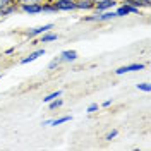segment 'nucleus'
<instances>
[{"label":"nucleus","instance_id":"7","mask_svg":"<svg viewBox=\"0 0 151 151\" xmlns=\"http://www.w3.org/2000/svg\"><path fill=\"white\" fill-rule=\"evenodd\" d=\"M76 2V10H93L94 2L93 0H74Z\"/></svg>","mask_w":151,"mask_h":151},{"label":"nucleus","instance_id":"18","mask_svg":"<svg viewBox=\"0 0 151 151\" xmlns=\"http://www.w3.org/2000/svg\"><path fill=\"white\" fill-rule=\"evenodd\" d=\"M117 134H119V132L113 129V131H110L108 134H106V137H105V139H106V141H112V139H115V137H117Z\"/></svg>","mask_w":151,"mask_h":151},{"label":"nucleus","instance_id":"21","mask_svg":"<svg viewBox=\"0 0 151 151\" xmlns=\"http://www.w3.org/2000/svg\"><path fill=\"white\" fill-rule=\"evenodd\" d=\"M139 2H141L144 7H150V4H151V0H139Z\"/></svg>","mask_w":151,"mask_h":151},{"label":"nucleus","instance_id":"25","mask_svg":"<svg viewBox=\"0 0 151 151\" xmlns=\"http://www.w3.org/2000/svg\"><path fill=\"white\" fill-rule=\"evenodd\" d=\"M10 2H12V4H17V0H10Z\"/></svg>","mask_w":151,"mask_h":151},{"label":"nucleus","instance_id":"17","mask_svg":"<svg viewBox=\"0 0 151 151\" xmlns=\"http://www.w3.org/2000/svg\"><path fill=\"white\" fill-rule=\"evenodd\" d=\"M98 108H100V105H98V103H91L89 106H88V110H86V112H88V113H94Z\"/></svg>","mask_w":151,"mask_h":151},{"label":"nucleus","instance_id":"19","mask_svg":"<svg viewBox=\"0 0 151 151\" xmlns=\"http://www.w3.org/2000/svg\"><path fill=\"white\" fill-rule=\"evenodd\" d=\"M45 0H17V4H43Z\"/></svg>","mask_w":151,"mask_h":151},{"label":"nucleus","instance_id":"11","mask_svg":"<svg viewBox=\"0 0 151 151\" xmlns=\"http://www.w3.org/2000/svg\"><path fill=\"white\" fill-rule=\"evenodd\" d=\"M115 14H117V17H124V16H129V14H131V7H129L127 4H122V5L115 7Z\"/></svg>","mask_w":151,"mask_h":151},{"label":"nucleus","instance_id":"16","mask_svg":"<svg viewBox=\"0 0 151 151\" xmlns=\"http://www.w3.org/2000/svg\"><path fill=\"white\" fill-rule=\"evenodd\" d=\"M137 89H139V91H144V93H150L151 86L148 84V83H141V84H137Z\"/></svg>","mask_w":151,"mask_h":151},{"label":"nucleus","instance_id":"27","mask_svg":"<svg viewBox=\"0 0 151 151\" xmlns=\"http://www.w3.org/2000/svg\"><path fill=\"white\" fill-rule=\"evenodd\" d=\"M122 2H124V0H122Z\"/></svg>","mask_w":151,"mask_h":151},{"label":"nucleus","instance_id":"5","mask_svg":"<svg viewBox=\"0 0 151 151\" xmlns=\"http://www.w3.org/2000/svg\"><path fill=\"white\" fill-rule=\"evenodd\" d=\"M144 64H131V65H124V67H119L117 70H115V74L117 76H122L125 72H134V70H142L144 69Z\"/></svg>","mask_w":151,"mask_h":151},{"label":"nucleus","instance_id":"10","mask_svg":"<svg viewBox=\"0 0 151 151\" xmlns=\"http://www.w3.org/2000/svg\"><path fill=\"white\" fill-rule=\"evenodd\" d=\"M55 40H58V35H57V33H50V31H47V33L41 35V38H40L38 43H50V41H55Z\"/></svg>","mask_w":151,"mask_h":151},{"label":"nucleus","instance_id":"14","mask_svg":"<svg viewBox=\"0 0 151 151\" xmlns=\"http://www.w3.org/2000/svg\"><path fill=\"white\" fill-rule=\"evenodd\" d=\"M70 119H72L70 115H65V117H60V119H55V120H52V122H50V125H60V124L69 122Z\"/></svg>","mask_w":151,"mask_h":151},{"label":"nucleus","instance_id":"23","mask_svg":"<svg viewBox=\"0 0 151 151\" xmlns=\"http://www.w3.org/2000/svg\"><path fill=\"white\" fill-rule=\"evenodd\" d=\"M14 53V48H9V50H5V55H12Z\"/></svg>","mask_w":151,"mask_h":151},{"label":"nucleus","instance_id":"12","mask_svg":"<svg viewBox=\"0 0 151 151\" xmlns=\"http://www.w3.org/2000/svg\"><path fill=\"white\" fill-rule=\"evenodd\" d=\"M62 105H64V100L58 96V98H55V100L50 101V110H57V108H60Z\"/></svg>","mask_w":151,"mask_h":151},{"label":"nucleus","instance_id":"20","mask_svg":"<svg viewBox=\"0 0 151 151\" xmlns=\"http://www.w3.org/2000/svg\"><path fill=\"white\" fill-rule=\"evenodd\" d=\"M12 2L10 0H0V9H4V7H7V5H10Z\"/></svg>","mask_w":151,"mask_h":151},{"label":"nucleus","instance_id":"1","mask_svg":"<svg viewBox=\"0 0 151 151\" xmlns=\"http://www.w3.org/2000/svg\"><path fill=\"white\" fill-rule=\"evenodd\" d=\"M17 10L24 14H41V4H17Z\"/></svg>","mask_w":151,"mask_h":151},{"label":"nucleus","instance_id":"8","mask_svg":"<svg viewBox=\"0 0 151 151\" xmlns=\"http://www.w3.org/2000/svg\"><path fill=\"white\" fill-rule=\"evenodd\" d=\"M41 12H45V14H57L58 9H57V5H55V0H52V2H43V4H41Z\"/></svg>","mask_w":151,"mask_h":151},{"label":"nucleus","instance_id":"15","mask_svg":"<svg viewBox=\"0 0 151 151\" xmlns=\"http://www.w3.org/2000/svg\"><path fill=\"white\" fill-rule=\"evenodd\" d=\"M60 64H62L60 57H58V58H53V60H52V62L48 64V70H53V69H57V67L60 65Z\"/></svg>","mask_w":151,"mask_h":151},{"label":"nucleus","instance_id":"2","mask_svg":"<svg viewBox=\"0 0 151 151\" xmlns=\"http://www.w3.org/2000/svg\"><path fill=\"white\" fill-rule=\"evenodd\" d=\"M55 5L58 12H72V10H76L74 0H55Z\"/></svg>","mask_w":151,"mask_h":151},{"label":"nucleus","instance_id":"26","mask_svg":"<svg viewBox=\"0 0 151 151\" xmlns=\"http://www.w3.org/2000/svg\"><path fill=\"white\" fill-rule=\"evenodd\" d=\"M0 79H2V76H0Z\"/></svg>","mask_w":151,"mask_h":151},{"label":"nucleus","instance_id":"6","mask_svg":"<svg viewBox=\"0 0 151 151\" xmlns=\"http://www.w3.org/2000/svg\"><path fill=\"white\" fill-rule=\"evenodd\" d=\"M41 55H45V48H38V50H35L33 53H29L28 57H24V58L21 60V64L26 65V64H29V62H35L38 57H41Z\"/></svg>","mask_w":151,"mask_h":151},{"label":"nucleus","instance_id":"24","mask_svg":"<svg viewBox=\"0 0 151 151\" xmlns=\"http://www.w3.org/2000/svg\"><path fill=\"white\" fill-rule=\"evenodd\" d=\"M94 4H98V2H103V0H93Z\"/></svg>","mask_w":151,"mask_h":151},{"label":"nucleus","instance_id":"22","mask_svg":"<svg viewBox=\"0 0 151 151\" xmlns=\"http://www.w3.org/2000/svg\"><path fill=\"white\" fill-rule=\"evenodd\" d=\"M110 105H112V100H106V101L101 103V106H110Z\"/></svg>","mask_w":151,"mask_h":151},{"label":"nucleus","instance_id":"13","mask_svg":"<svg viewBox=\"0 0 151 151\" xmlns=\"http://www.w3.org/2000/svg\"><path fill=\"white\" fill-rule=\"evenodd\" d=\"M58 96H62V91L58 89V91H53V93H50V94H47L45 98H43V101L45 103H50L52 100H55V98H58Z\"/></svg>","mask_w":151,"mask_h":151},{"label":"nucleus","instance_id":"9","mask_svg":"<svg viewBox=\"0 0 151 151\" xmlns=\"http://www.w3.org/2000/svg\"><path fill=\"white\" fill-rule=\"evenodd\" d=\"M60 60L62 62H74V60H77V52L76 50H65L60 53Z\"/></svg>","mask_w":151,"mask_h":151},{"label":"nucleus","instance_id":"3","mask_svg":"<svg viewBox=\"0 0 151 151\" xmlns=\"http://www.w3.org/2000/svg\"><path fill=\"white\" fill-rule=\"evenodd\" d=\"M117 7V0H103V2H98L94 4V12H101V10H112Z\"/></svg>","mask_w":151,"mask_h":151},{"label":"nucleus","instance_id":"4","mask_svg":"<svg viewBox=\"0 0 151 151\" xmlns=\"http://www.w3.org/2000/svg\"><path fill=\"white\" fill-rule=\"evenodd\" d=\"M50 29H53V24H43V26H38L35 29H29L28 33H26V36L28 38H35V36H41L43 33H47Z\"/></svg>","mask_w":151,"mask_h":151}]
</instances>
